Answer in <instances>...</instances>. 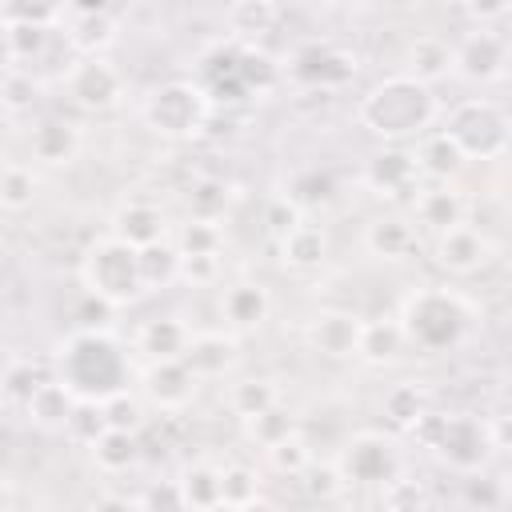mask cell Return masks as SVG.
Listing matches in <instances>:
<instances>
[{"label":"cell","instance_id":"obj_1","mask_svg":"<svg viewBox=\"0 0 512 512\" xmlns=\"http://www.w3.org/2000/svg\"><path fill=\"white\" fill-rule=\"evenodd\" d=\"M56 376L84 400H104L116 388H128L136 376L132 356L124 352L120 336L112 328H76L68 332L52 352Z\"/></svg>","mask_w":512,"mask_h":512},{"label":"cell","instance_id":"obj_2","mask_svg":"<svg viewBox=\"0 0 512 512\" xmlns=\"http://www.w3.org/2000/svg\"><path fill=\"white\" fill-rule=\"evenodd\" d=\"M356 120L372 136H380L388 144H400V140H412V136L428 132L440 120V100H436L432 84H424L408 72H392L360 96Z\"/></svg>","mask_w":512,"mask_h":512},{"label":"cell","instance_id":"obj_3","mask_svg":"<svg viewBox=\"0 0 512 512\" xmlns=\"http://www.w3.org/2000/svg\"><path fill=\"white\" fill-rule=\"evenodd\" d=\"M396 320L404 328L408 348H416L424 356H440L468 340V332L476 324V304L456 288L424 284L400 300Z\"/></svg>","mask_w":512,"mask_h":512},{"label":"cell","instance_id":"obj_4","mask_svg":"<svg viewBox=\"0 0 512 512\" xmlns=\"http://www.w3.org/2000/svg\"><path fill=\"white\" fill-rule=\"evenodd\" d=\"M412 440H420L424 448H432V456L452 468V472H480L496 460L492 440H488V420L476 412H424L412 432Z\"/></svg>","mask_w":512,"mask_h":512},{"label":"cell","instance_id":"obj_5","mask_svg":"<svg viewBox=\"0 0 512 512\" xmlns=\"http://www.w3.org/2000/svg\"><path fill=\"white\" fill-rule=\"evenodd\" d=\"M76 276H80V288L92 300H100L104 308H128L140 296H148L144 280H140V248H132L128 240H120L112 232L96 236L84 248Z\"/></svg>","mask_w":512,"mask_h":512},{"label":"cell","instance_id":"obj_6","mask_svg":"<svg viewBox=\"0 0 512 512\" xmlns=\"http://www.w3.org/2000/svg\"><path fill=\"white\" fill-rule=\"evenodd\" d=\"M212 112L216 108H212L200 80H164L140 104L144 128L164 136V140H196L208 128Z\"/></svg>","mask_w":512,"mask_h":512},{"label":"cell","instance_id":"obj_7","mask_svg":"<svg viewBox=\"0 0 512 512\" xmlns=\"http://www.w3.org/2000/svg\"><path fill=\"white\" fill-rule=\"evenodd\" d=\"M508 128V112L488 96H468L452 104L444 116V132L456 140L464 160H504Z\"/></svg>","mask_w":512,"mask_h":512},{"label":"cell","instance_id":"obj_8","mask_svg":"<svg viewBox=\"0 0 512 512\" xmlns=\"http://www.w3.org/2000/svg\"><path fill=\"white\" fill-rule=\"evenodd\" d=\"M336 468H340L344 484H352V488H384L388 480H396L404 472V448L396 436H388L380 428H360L340 444Z\"/></svg>","mask_w":512,"mask_h":512},{"label":"cell","instance_id":"obj_9","mask_svg":"<svg viewBox=\"0 0 512 512\" xmlns=\"http://www.w3.org/2000/svg\"><path fill=\"white\" fill-rule=\"evenodd\" d=\"M360 72V56L336 40H308L292 52L284 76L296 80L300 88H312V92H336L344 84H352Z\"/></svg>","mask_w":512,"mask_h":512},{"label":"cell","instance_id":"obj_10","mask_svg":"<svg viewBox=\"0 0 512 512\" xmlns=\"http://www.w3.org/2000/svg\"><path fill=\"white\" fill-rule=\"evenodd\" d=\"M60 84L80 112H112L128 96V80L108 56H76Z\"/></svg>","mask_w":512,"mask_h":512},{"label":"cell","instance_id":"obj_11","mask_svg":"<svg viewBox=\"0 0 512 512\" xmlns=\"http://www.w3.org/2000/svg\"><path fill=\"white\" fill-rule=\"evenodd\" d=\"M508 72V36L496 24H472L452 44V76L464 84H496Z\"/></svg>","mask_w":512,"mask_h":512},{"label":"cell","instance_id":"obj_12","mask_svg":"<svg viewBox=\"0 0 512 512\" xmlns=\"http://www.w3.org/2000/svg\"><path fill=\"white\" fill-rule=\"evenodd\" d=\"M492 256H496V240L480 224H468V220L436 232V240H432V264L456 280L484 272Z\"/></svg>","mask_w":512,"mask_h":512},{"label":"cell","instance_id":"obj_13","mask_svg":"<svg viewBox=\"0 0 512 512\" xmlns=\"http://www.w3.org/2000/svg\"><path fill=\"white\" fill-rule=\"evenodd\" d=\"M136 384H140V400L156 412H184L192 408L196 392H200V380L192 376V368L184 360H144V368L136 372Z\"/></svg>","mask_w":512,"mask_h":512},{"label":"cell","instance_id":"obj_14","mask_svg":"<svg viewBox=\"0 0 512 512\" xmlns=\"http://www.w3.org/2000/svg\"><path fill=\"white\" fill-rule=\"evenodd\" d=\"M360 324L364 316L352 308H320L304 324V344L324 360H356Z\"/></svg>","mask_w":512,"mask_h":512},{"label":"cell","instance_id":"obj_15","mask_svg":"<svg viewBox=\"0 0 512 512\" xmlns=\"http://www.w3.org/2000/svg\"><path fill=\"white\" fill-rule=\"evenodd\" d=\"M240 336L228 332V328H204V332H192L188 348H184V364L192 368V376L204 384V380H224L240 368Z\"/></svg>","mask_w":512,"mask_h":512},{"label":"cell","instance_id":"obj_16","mask_svg":"<svg viewBox=\"0 0 512 512\" xmlns=\"http://www.w3.org/2000/svg\"><path fill=\"white\" fill-rule=\"evenodd\" d=\"M360 180H364V188H368L372 196H380V200H400L404 192H416L420 168H416V160H412V148L392 144V148H380V152H372V156L364 160Z\"/></svg>","mask_w":512,"mask_h":512},{"label":"cell","instance_id":"obj_17","mask_svg":"<svg viewBox=\"0 0 512 512\" xmlns=\"http://www.w3.org/2000/svg\"><path fill=\"white\" fill-rule=\"evenodd\" d=\"M364 252L380 264H400L416 252L420 236H416V220L404 216V212H380L364 224V236H360Z\"/></svg>","mask_w":512,"mask_h":512},{"label":"cell","instance_id":"obj_18","mask_svg":"<svg viewBox=\"0 0 512 512\" xmlns=\"http://www.w3.org/2000/svg\"><path fill=\"white\" fill-rule=\"evenodd\" d=\"M412 212H416V224L436 236V232L468 220V196L456 188V180H428V184H416Z\"/></svg>","mask_w":512,"mask_h":512},{"label":"cell","instance_id":"obj_19","mask_svg":"<svg viewBox=\"0 0 512 512\" xmlns=\"http://www.w3.org/2000/svg\"><path fill=\"white\" fill-rule=\"evenodd\" d=\"M108 232L120 236V240H128L132 248H144V244L168 240L172 236V220H168V212L160 204L132 196V200H120L116 204V212L108 220Z\"/></svg>","mask_w":512,"mask_h":512},{"label":"cell","instance_id":"obj_20","mask_svg":"<svg viewBox=\"0 0 512 512\" xmlns=\"http://www.w3.org/2000/svg\"><path fill=\"white\" fill-rule=\"evenodd\" d=\"M272 316V292L256 280H236L220 292V320L228 332L244 336V332H256L264 320Z\"/></svg>","mask_w":512,"mask_h":512},{"label":"cell","instance_id":"obj_21","mask_svg":"<svg viewBox=\"0 0 512 512\" xmlns=\"http://www.w3.org/2000/svg\"><path fill=\"white\" fill-rule=\"evenodd\" d=\"M80 144H84L80 128L64 116H44L28 128V152L44 168H68L80 156Z\"/></svg>","mask_w":512,"mask_h":512},{"label":"cell","instance_id":"obj_22","mask_svg":"<svg viewBox=\"0 0 512 512\" xmlns=\"http://www.w3.org/2000/svg\"><path fill=\"white\" fill-rule=\"evenodd\" d=\"M276 248H280V264L288 272H316V268L328 264V228L316 224V220H308V216H300L276 240Z\"/></svg>","mask_w":512,"mask_h":512},{"label":"cell","instance_id":"obj_23","mask_svg":"<svg viewBox=\"0 0 512 512\" xmlns=\"http://www.w3.org/2000/svg\"><path fill=\"white\" fill-rule=\"evenodd\" d=\"M76 400H80V396L52 372V376H40L36 388L24 396V412H28L32 428H40V432H64V424H68Z\"/></svg>","mask_w":512,"mask_h":512},{"label":"cell","instance_id":"obj_24","mask_svg":"<svg viewBox=\"0 0 512 512\" xmlns=\"http://www.w3.org/2000/svg\"><path fill=\"white\" fill-rule=\"evenodd\" d=\"M404 352H408V340H404V328L396 316H376V320L360 324L356 360H364L368 368H392Z\"/></svg>","mask_w":512,"mask_h":512},{"label":"cell","instance_id":"obj_25","mask_svg":"<svg viewBox=\"0 0 512 512\" xmlns=\"http://www.w3.org/2000/svg\"><path fill=\"white\" fill-rule=\"evenodd\" d=\"M188 340H192V328L184 324V316H172V312L144 320L132 336V344H136V352H144V360H180Z\"/></svg>","mask_w":512,"mask_h":512},{"label":"cell","instance_id":"obj_26","mask_svg":"<svg viewBox=\"0 0 512 512\" xmlns=\"http://www.w3.org/2000/svg\"><path fill=\"white\" fill-rule=\"evenodd\" d=\"M412 160L420 168V180H456L460 168L468 164L464 152L456 148V140L444 132V128H428L416 136V148H412Z\"/></svg>","mask_w":512,"mask_h":512},{"label":"cell","instance_id":"obj_27","mask_svg":"<svg viewBox=\"0 0 512 512\" xmlns=\"http://www.w3.org/2000/svg\"><path fill=\"white\" fill-rule=\"evenodd\" d=\"M404 72L424 80V84H440L452 76V44L436 32H420L408 40V52H404Z\"/></svg>","mask_w":512,"mask_h":512},{"label":"cell","instance_id":"obj_28","mask_svg":"<svg viewBox=\"0 0 512 512\" xmlns=\"http://www.w3.org/2000/svg\"><path fill=\"white\" fill-rule=\"evenodd\" d=\"M88 456H92V468L104 472V476H124L140 464V432H128V428H104L92 444H88Z\"/></svg>","mask_w":512,"mask_h":512},{"label":"cell","instance_id":"obj_29","mask_svg":"<svg viewBox=\"0 0 512 512\" xmlns=\"http://www.w3.org/2000/svg\"><path fill=\"white\" fill-rule=\"evenodd\" d=\"M232 76L240 80V88L248 92V100H256V96H268L284 80V64L272 52H264L260 44H240L236 48Z\"/></svg>","mask_w":512,"mask_h":512},{"label":"cell","instance_id":"obj_30","mask_svg":"<svg viewBox=\"0 0 512 512\" xmlns=\"http://www.w3.org/2000/svg\"><path fill=\"white\" fill-rule=\"evenodd\" d=\"M432 408V400H428V392L416 384V380H400V384H392L384 396H380V416H384V424L392 428V432H412V424L424 416Z\"/></svg>","mask_w":512,"mask_h":512},{"label":"cell","instance_id":"obj_31","mask_svg":"<svg viewBox=\"0 0 512 512\" xmlns=\"http://www.w3.org/2000/svg\"><path fill=\"white\" fill-rule=\"evenodd\" d=\"M280 24L276 0H232L228 8V36L240 44H260Z\"/></svg>","mask_w":512,"mask_h":512},{"label":"cell","instance_id":"obj_32","mask_svg":"<svg viewBox=\"0 0 512 512\" xmlns=\"http://www.w3.org/2000/svg\"><path fill=\"white\" fill-rule=\"evenodd\" d=\"M64 32H68V44L80 56H108V48L116 44L120 24H116L112 12H84V16H72V24Z\"/></svg>","mask_w":512,"mask_h":512},{"label":"cell","instance_id":"obj_33","mask_svg":"<svg viewBox=\"0 0 512 512\" xmlns=\"http://www.w3.org/2000/svg\"><path fill=\"white\" fill-rule=\"evenodd\" d=\"M180 504L184 508H220V464L212 460H192L176 472Z\"/></svg>","mask_w":512,"mask_h":512},{"label":"cell","instance_id":"obj_34","mask_svg":"<svg viewBox=\"0 0 512 512\" xmlns=\"http://www.w3.org/2000/svg\"><path fill=\"white\" fill-rule=\"evenodd\" d=\"M140 280H144V292H164V288L180 284V252H176L172 236L140 248Z\"/></svg>","mask_w":512,"mask_h":512},{"label":"cell","instance_id":"obj_35","mask_svg":"<svg viewBox=\"0 0 512 512\" xmlns=\"http://www.w3.org/2000/svg\"><path fill=\"white\" fill-rule=\"evenodd\" d=\"M276 400H280V384H276L272 376H240V380H232L228 392H224L228 412L240 416V420L264 412V408H272Z\"/></svg>","mask_w":512,"mask_h":512},{"label":"cell","instance_id":"obj_36","mask_svg":"<svg viewBox=\"0 0 512 512\" xmlns=\"http://www.w3.org/2000/svg\"><path fill=\"white\" fill-rule=\"evenodd\" d=\"M264 500V476L252 464H224L220 468V508H256Z\"/></svg>","mask_w":512,"mask_h":512},{"label":"cell","instance_id":"obj_37","mask_svg":"<svg viewBox=\"0 0 512 512\" xmlns=\"http://www.w3.org/2000/svg\"><path fill=\"white\" fill-rule=\"evenodd\" d=\"M312 456H316V452H312L308 436L300 432V424L264 448V460H268V468H272V472H280V476H300V472L312 464Z\"/></svg>","mask_w":512,"mask_h":512},{"label":"cell","instance_id":"obj_38","mask_svg":"<svg viewBox=\"0 0 512 512\" xmlns=\"http://www.w3.org/2000/svg\"><path fill=\"white\" fill-rule=\"evenodd\" d=\"M172 244L180 256H200V252H220L224 248V228L220 220H204V216H188L184 224L172 228Z\"/></svg>","mask_w":512,"mask_h":512},{"label":"cell","instance_id":"obj_39","mask_svg":"<svg viewBox=\"0 0 512 512\" xmlns=\"http://www.w3.org/2000/svg\"><path fill=\"white\" fill-rule=\"evenodd\" d=\"M36 196H40L36 172L8 160V168H4V176H0V208H4V212H28V208L36 204Z\"/></svg>","mask_w":512,"mask_h":512},{"label":"cell","instance_id":"obj_40","mask_svg":"<svg viewBox=\"0 0 512 512\" xmlns=\"http://www.w3.org/2000/svg\"><path fill=\"white\" fill-rule=\"evenodd\" d=\"M240 424H244V436H248L256 448H268L272 440H280L284 432L296 428V416H292V408H288L284 400H276L272 408H264V412H256V416H244Z\"/></svg>","mask_w":512,"mask_h":512},{"label":"cell","instance_id":"obj_41","mask_svg":"<svg viewBox=\"0 0 512 512\" xmlns=\"http://www.w3.org/2000/svg\"><path fill=\"white\" fill-rule=\"evenodd\" d=\"M52 44V24L44 20H12V56H16V68L40 60Z\"/></svg>","mask_w":512,"mask_h":512},{"label":"cell","instance_id":"obj_42","mask_svg":"<svg viewBox=\"0 0 512 512\" xmlns=\"http://www.w3.org/2000/svg\"><path fill=\"white\" fill-rule=\"evenodd\" d=\"M144 400L136 396V392H128V388H116V392H108L104 400H100V412H104V420H108V428H128V432H140L144 428Z\"/></svg>","mask_w":512,"mask_h":512},{"label":"cell","instance_id":"obj_43","mask_svg":"<svg viewBox=\"0 0 512 512\" xmlns=\"http://www.w3.org/2000/svg\"><path fill=\"white\" fill-rule=\"evenodd\" d=\"M464 504H472V508H480V512L504 508V504H508V484H504V476H492L488 468L464 472Z\"/></svg>","mask_w":512,"mask_h":512},{"label":"cell","instance_id":"obj_44","mask_svg":"<svg viewBox=\"0 0 512 512\" xmlns=\"http://www.w3.org/2000/svg\"><path fill=\"white\" fill-rule=\"evenodd\" d=\"M300 480H304V492L312 496V500H320V504H332V500H340L344 496V476H340V468H336V460H316L312 456V464L300 472Z\"/></svg>","mask_w":512,"mask_h":512},{"label":"cell","instance_id":"obj_45","mask_svg":"<svg viewBox=\"0 0 512 512\" xmlns=\"http://www.w3.org/2000/svg\"><path fill=\"white\" fill-rule=\"evenodd\" d=\"M228 212V184L216 176H204L188 188V216H204V220H224Z\"/></svg>","mask_w":512,"mask_h":512},{"label":"cell","instance_id":"obj_46","mask_svg":"<svg viewBox=\"0 0 512 512\" xmlns=\"http://www.w3.org/2000/svg\"><path fill=\"white\" fill-rule=\"evenodd\" d=\"M36 100H40V80H36L28 68H8V72H4V84H0V104H4L12 116H20V112H28Z\"/></svg>","mask_w":512,"mask_h":512},{"label":"cell","instance_id":"obj_47","mask_svg":"<svg viewBox=\"0 0 512 512\" xmlns=\"http://www.w3.org/2000/svg\"><path fill=\"white\" fill-rule=\"evenodd\" d=\"M108 428V420H104V412H100V400H76V408H72V416H68V424H64V436L72 440V444H80V448H88L100 432Z\"/></svg>","mask_w":512,"mask_h":512},{"label":"cell","instance_id":"obj_48","mask_svg":"<svg viewBox=\"0 0 512 512\" xmlns=\"http://www.w3.org/2000/svg\"><path fill=\"white\" fill-rule=\"evenodd\" d=\"M224 264L220 252H200V256H180V284L188 288H212L220 280Z\"/></svg>","mask_w":512,"mask_h":512},{"label":"cell","instance_id":"obj_49","mask_svg":"<svg viewBox=\"0 0 512 512\" xmlns=\"http://www.w3.org/2000/svg\"><path fill=\"white\" fill-rule=\"evenodd\" d=\"M0 12L8 20H44V24H56V16L64 12V0H4Z\"/></svg>","mask_w":512,"mask_h":512},{"label":"cell","instance_id":"obj_50","mask_svg":"<svg viewBox=\"0 0 512 512\" xmlns=\"http://www.w3.org/2000/svg\"><path fill=\"white\" fill-rule=\"evenodd\" d=\"M300 216H304V212H300V208H296L288 196H272V200H268V208H264L268 236H272V240H280V236H284V232H288V228H292Z\"/></svg>","mask_w":512,"mask_h":512},{"label":"cell","instance_id":"obj_51","mask_svg":"<svg viewBox=\"0 0 512 512\" xmlns=\"http://www.w3.org/2000/svg\"><path fill=\"white\" fill-rule=\"evenodd\" d=\"M380 504H388V508H416V504H424V492H420L416 480H408V476L400 472L396 480H388V484L380 488Z\"/></svg>","mask_w":512,"mask_h":512},{"label":"cell","instance_id":"obj_52","mask_svg":"<svg viewBox=\"0 0 512 512\" xmlns=\"http://www.w3.org/2000/svg\"><path fill=\"white\" fill-rule=\"evenodd\" d=\"M460 8L472 24H500L508 16L512 0H460Z\"/></svg>","mask_w":512,"mask_h":512},{"label":"cell","instance_id":"obj_53","mask_svg":"<svg viewBox=\"0 0 512 512\" xmlns=\"http://www.w3.org/2000/svg\"><path fill=\"white\" fill-rule=\"evenodd\" d=\"M16 68V56H12V20L0 12V76Z\"/></svg>","mask_w":512,"mask_h":512},{"label":"cell","instance_id":"obj_54","mask_svg":"<svg viewBox=\"0 0 512 512\" xmlns=\"http://www.w3.org/2000/svg\"><path fill=\"white\" fill-rule=\"evenodd\" d=\"M16 360H20V356H16V348L0 340V388H4V380L12 376V368H16Z\"/></svg>","mask_w":512,"mask_h":512},{"label":"cell","instance_id":"obj_55","mask_svg":"<svg viewBox=\"0 0 512 512\" xmlns=\"http://www.w3.org/2000/svg\"><path fill=\"white\" fill-rule=\"evenodd\" d=\"M72 8V16H84V12H108L112 0H64Z\"/></svg>","mask_w":512,"mask_h":512},{"label":"cell","instance_id":"obj_56","mask_svg":"<svg viewBox=\"0 0 512 512\" xmlns=\"http://www.w3.org/2000/svg\"><path fill=\"white\" fill-rule=\"evenodd\" d=\"M328 4H336V8H356V4H364V0H328Z\"/></svg>","mask_w":512,"mask_h":512},{"label":"cell","instance_id":"obj_57","mask_svg":"<svg viewBox=\"0 0 512 512\" xmlns=\"http://www.w3.org/2000/svg\"><path fill=\"white\" fill-rule=\"evenodd\" d=\"M4 168H8V160H4V156H0V176H4Z\"/></svg>","mask_w":512,"mask_h":512}]
</instances>
